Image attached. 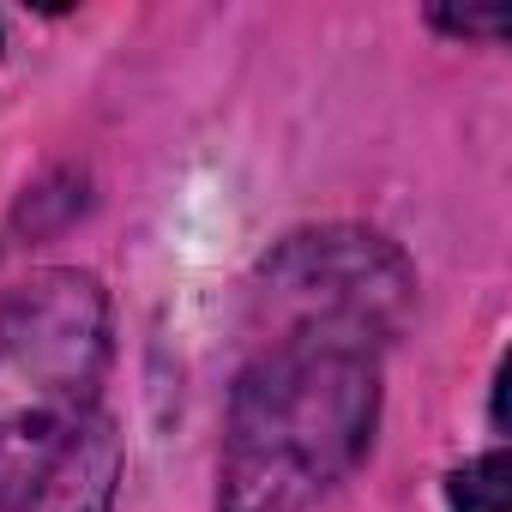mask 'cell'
I'll return each instance as SVG.
<instances>
[{
	"label": "cell",
	"instance_id": "6da1fadb",
	"mask_svg": "<svg viewBox=\"0 0 512 512\" xmlns=\"http://www.w3.org/2000/svg\"><path fill=\"white\" fill-rule=\"evenodd\" d=\"M380 350L356 338H260L217 452V512H314L368 458Z\"/></svg>",
	"mask_w": 512,
	"mask_h": 512
},
{
	"label": "cell",
	"instance_id": "7a4b0ae2",
	"mask_svg": "<svg viewBox=\"0 0 512 512\" xmlns=\"http://www.w3.org/2000/svg\"><path fill=\"white\" fill-rule=\"evenodd\" d=\"M109 296L55 266L0 302V512L31 500L91 428L109 374Z\"/></svg>",
	"mask_w": 512,
	"mask_h": 512
},
{
	"label": "cell",
	"instance_id": "3957f363",
	"mask_svg": "<svg viewBox=\"0 0 512 512\" xmlns=\"http://www.w3.org/2000/svg\"><path fill=\"white\" fill-rule=\"evenodd\" d=\"M410 266L398 247L374 229H302L290 235L253 284V326L260 338H356V344H386L404 314H410Z\"/></svg>",
	"mask_w": 512,
	"mask_h": 512
},
{
	"label": "cell",
	"instance_id": "277c9868",
	"mask_svg": "<svg viewBox=\"0 0 512 512\" xmlns=\"http://www.w3.org/2000/svg\"><path fill=\"white\" fill-rule=\"evenodd\" d=\"M115 482H121V434H115V422L91 416V428L49 470V482L31 500H19L13 512H109Z\"/></svg>",
	"mask_w": 512,
	"mask_h": 512
},
{
	"label": "cell",
	"instance_id": "5b68a950",
	"mask_svg": "<svg viewBox=\"0 0 512 512\" xmlns=\"http://www.w3.org/2000/svg\"><path fill=\"white\" fill-rule=\"evenodd\" d=\"M452 512H506V452H482L446 482Z\"/></svg>",
	"mask_w": 512,
	"mask_h": 512
},
{
	"label": "cell",
	"instance_id": "8992f818",
	"mask_svg": "<svg viewBox=\"0 0 512 512\" xmlns=\"http://www.w3.org/2000/svg\"><path fill=\"white\" fill-rule=\"evenodd\" d=\"M440 31H452V37H500V25H506V13L494 7V13H428Z\"/></svg>",
	"mask_w": 512,
	"mask_h": 512
}]
</instances>
